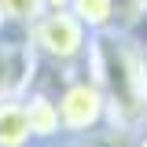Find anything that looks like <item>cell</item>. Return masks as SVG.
<instances>
[{"label": "cell", "instance_id": "cell-12", "mask_svg": "<svg viewBox=\"0 0 147 147\" xmlns=\"http://www.w3.org/2000/svg\"><path fill=\"white\" fill-rule=\"evenodd\" d=\"M0 22H4V15H0Z\"/></svg>", "mask_w": 147, "mask_h": 147}, {"label": "cell", "instance_id": "cell-7", "mask_svg": "<svg viewBox=\"0 0 147 147\" xmlns=\"http://www.w3.org/2000/svg\"><path fill=\"white\" fill-rule=\"evenodd\" d=\"M74 15L85 22L88 33H103L114 30V18H118V0H70L66 4Z\"/></svg>", "mask_w": 147, "mask_h": 147}, {"label": "cell", "instance_id": "cell-4", "mask_svg": "<svg viewBox=\"0 0 147 147\" xmlns=\"http://www.w3.org/2000/svg\"><path fill=\"white\" fill-rule=\"evenodd\" d=\"M33 48L30 40H4L0 37V103L22 99V92L33 81Z\"/></svg>", "mask_w": 147, "mask_h": 147}, {"label": "cell", "instance_id": "cell-3", "mask_svg": "<svg viewBox=\"0 0 147 147\" xmlns=\"http://www.w3.org/2000/svg\"><path fill=\"white\" fill-rule=\"evenodd\" d=\"M55 103H59L63 132L85 136V132H92V129H99L107 121V99H103V92L96 88L92 77H74V81H66Z\"/></svg>", "mask_w": 147, "mask_h": 147}, {"label": "cell", "instance_id": "cell-11", "mask_svg": "<svg viewBox=\"0 0 147 147\" xmlns=\"http://www.w3.org/2000/svg\"><path fill=\"white\" fill-rule=\"evenodd\" d=\"M136 4H140V7H144V11H147V0H136Z\"/></svg>", "mask_w": 147, "mask_h": 147}, {"label": "cell", "instance_id": "cell-8", "mask_svg": "<svg viewBox=\"0 0 147 147\" xmlns=\"http://www.w3.org/2000/svg\"><path fill=\"white\" fill-rule=\"evenodd\" d=\"M44 11H48V0H0L4 22H15V26H30Z\"/></svg>", "mask_w": 147, "mask_h": 147}, {"label": "cell", "instance_id": "cell-2", "mask_svg": "<svg viewBox=\"0 0 147 147\" xmlns=\"http://www.w3.org/2000/svg\"><path fill=\"white\" fill-rule=\"evenodd\" d=\"M88 30L85 22L74 15L70 7H48L40 18L26 26V40L37 55L52 59V63H74L88 52Z\"/></svg>", "mask_w": 147, "mask_h": 147}, {"label": "cell", "instance_id": "cell-9", "mask_svg": "<svg viewBox=\"0 0 147 147\" xmlns=\"http://www.w3.org/2000/svg\"><path fill=\"white\" fill-rule=\"evenodd\" d=\"M136 136H140V140H136V147H147V125L140 129V132H136Z\"/></svg>", "mask_w": 147, "mask_h": 147}, {"label": "cell", "instance_id": "cell-5", "mask_svg": "<svg viewBox=\"0 0 147 147\" xmlns=\"http://www.w3.org/2000/svg\"><path fill=\"white\" fill-rule=\"evenodd\" d=\"M22 103H26V118H30V132H33V140H52V136L63 132L59 103H55L48 92H30Z\"/></svg>", "mask_w": 147, "mask_h": 147}, {"label": "cell", "instance_id": "cell-6", "mask_svg": "<svg viewBox=\"0 0 147 147\" xmlns=\"http://www.w3.org/2000/svg\"><path fill=\"white\" fill-rule=\"evenodd\" d=\"M33 140L26 103L22 99H4L0 103V147H26Z\"/></svg>", "mask_w": 147, "mask_h": 147}, {"label": "cell", "instance_id": "cell-10", "mask_svg": "<svg viewBox=\"0 0 147 147\" xmlns=\"http://www.w3.org/2000/svg\"><path fill=\"white\" fill-rule=\"evenodd\" d=\"M144 85H147V44H144Z\"/></svg>", "mask_w": 147, "mask_h": 147}, {"label": "cell", "instance_id": "cell-1", "mask_svg": "<svg viewBox=\"0 0 147 147\" xmlns=\"http://www.w3.org/2000/svg\"><path fill=\"white\" fill-rule=\"evenodd\" d=\"M88 77L107 99V121L118 132L136 136L147 125V85H144V44L125 30H103L88 37Z\"/></svg>", "mask_w": 147, "mask_h": 147}]
</instances>
